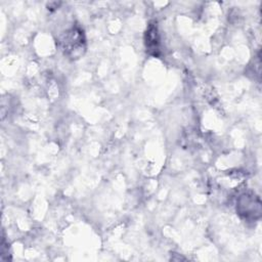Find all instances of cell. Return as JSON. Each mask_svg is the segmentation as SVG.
<instances>
[{
	"instance_id": "cell-1",
	"label": "cell",
	"mask_w": 262,
	"mask_h": 262,
	"mask_svg": "<svg viewBox=\"0 0 262 262\" xmlns=\"http://www.w3.org/2000/svg\"><path fill=\"white\" fill-rule=\"evenodd\" d=\"M260 201L256 195L244 194L238 202V212L244 214L246 218H256L260 216Z\"/></svg>"
},
{
	"instance_id": "cell-2",
	"label": "cell",
	"mask_w": 262,
	"mask_h": 262,
	"mask_svg": "<svg viewBox=\"0 0 262 262\" xmlns=\"http://www.w3.org/2000/svg\"><path fill=\"white\" fill-rule=\"evenodd\" d=\"M70 34L64 37L62 40L63 43V48L67 51H73V50H80L83 48V43L84 40L82 39V32L77 31L76 29H73Z\"/></svg>"
},
{
	"instance_id": "cell-3",
	"label": "cell",
	"mask_w": 262,
	"mask_h": 262,
	"mask_svg": "<svg viewBox=\"0 0 262 262\" xmlns=\"http://www.w3.org/2000/svg\"><path fill=\"white\" fill-rule=\"evenodd\" d=\"M145 43H146V48L148 51L154 55H157V51L159 50V39H158V32L157 28L154 26H150L148 30L146 31V38H145Z\"/></svg>"
}]
</instances>
